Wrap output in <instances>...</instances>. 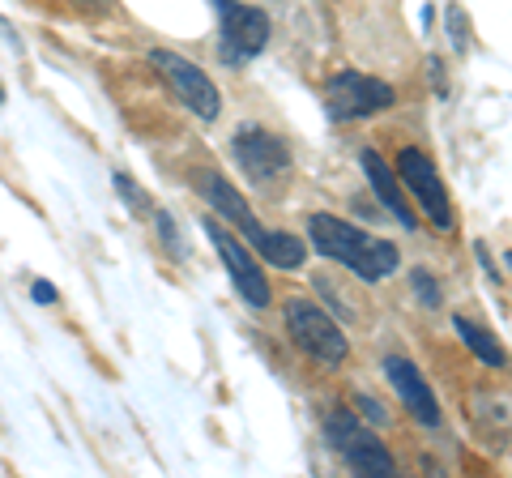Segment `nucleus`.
I'll return each mask as SVG.
<instances>
[{
	"label": "nucleus",
	"mask_w": 512,
	"mask_h": 478,
	"mask_svg": "<svg viewBox=\"0 0 512 478\" xmlns=\"http://www.w3.org/2000/svg\"><path fill=\"white\" fill-rule=\"evenodd\" d=\"M308 235H312V248L320 252V257L342 261L359 282H384L397 265H402L397 244L350 227V222L338 218V214H312L308 218Z\"/></svg>",
	"instance_id": "nucleus-1"
},
{
	"label": "nucleus",
	"mask_w": 512,
	"mask_h": 478,
	"mask_svg": "<svg viewBox=\"0 0 512 478\" xmlns=\"http://www.w3.org/2000/svg\"><path fill=\"white\" fill-rule=\"evenodd\" d=\"M320 103H325V116L329 120H367L376 111H389L397 103V90L389 82H380L372 73H333L325 90H320Z\"/></svg>",
	"instance_id": "nucleus-2"
},
{
	"label": "nucleus",
	"mask_w": 512,
	"mask_h": 478,
	"mask_svg": "<svg viewBox=\"0 0 512 478\" xmlns=\"http://www.w3.org/2000/svg\"><path fill=\"white\" fill-rule=\"evenodd\" d=\"M222 18V39H218V60L227 69H244L252 56L269 47V13L244 5V0H210Z\"/></svg>",
	"instance_id": "nucleus-3"
},
{
	"label": "nucleus",
	"mask_w": 512,
	"mask_h": 478,
	"mask_svg": "<svg viewBox=\"0 0 512 478\" xmlns=\"http://www.w3.org/2000/svg\"><path fill=\"white\" fill-rule=\"evenodd\" d=\"M325 440L329 449L338 453L355 474H372V478H393L397 461L384 449V440H376L367 427H359V419L350 410H333L325 419Z\"/></svg>",
	"instance_id": "nucleus-4"
},
{
	"label": "nucleus",
	"mask_w": 512,
	"mask_h": 478,
	"mask_svg": "<svg viewBox=\"0 0 512 478\" xmlns=\"http://www.w3.org/2000/svg\"><path fill=\"white\" fill-rule=\"evenodd\" d=\"M286 329H291L295 346L308 350V355L316 363H325V368H338V363H346V355H350L342 325L333 321L325 308H316L312 299H286Z\"/></svg>",
	"instance_id": "nucleus-5"
},
{
	"label": "nucleus",
	"mask_w": 512,
	"mask_h": 478,
	"mask_svg": "<svg viewBox=\"0 0 512 478\" xmlns=\"http://www.w3.org/2000/svg\"><path fill=\"white\" fill-rule=\"evenodd\" d=\"M231 154L252 184H278L291 175V150H286V141L278 133L261 129V124H244L231 137Z\"/></svg>",
	"instance_id": "nucleus-6"
},
{
	"label": "nucleus",
	"mask_w": 512,
	"mask_h": 478,
	"mask_svg": "<svg viewBox=\"0 0 512 478\" xmlns=\"http://www.w3.org/2000/svg\"><path fill=\"white\" fill-rule=\"evenodd\" d=\"M150 65L167 77L171 90L180 94V103L188 111H197L201 120H218L222 116V94H218V86L210 82V77H205L201 65H192V60H184L180 52H167V47H154Z\"/></svg>",
	"instance_id": "nucleus-7"
},
{
	"label": "nucleus",
	"mask_w": 512,
	"mask_h": 478,
	"mask_svg": "<svg viewBox=\"0 0 512 478\" xmlns=\"http://www.w3.org/2000/svg\"><path fill=\"white\" fill-rule=\"evenodd\" d=\"M205 235H210V244L218 248V257L222 265H227V274L235 282V291L239 299H244L248 308H269V299H274V291H269V278H265V269H256V261L248 257V248L239 244V239L222 227L218 218H205Z\"/></svg>",
	"instance_id": "nucleus-8"
},
{
	"label": "nucleus",
	"mask_w": 512,
	"mask_h": 478,
	"mask_svg": "<svg viewBox=\"0 0 512 478\" xmlns=\"http://www.w3.org/2000/svg\"><path fill=\"white\" fill-rule=\"evenodd\" d=\"M397 175H402V184L414 193V201L423 205V214L436 222L440 231L453 227V201H448V188L440 180L436 163L419 150V146H406L402 154H397Z\"/></svg>",
	"instance_id": "nucleus-9"
},
{
	"label": "nucleus",
	"mask_w": 512,
	"mask_h": 478,
	"mask_svg": "<svg viewBox=\"0 0 512 478\" xmlns=\"http://www.w3.org/2000/svg\"><path fill=\"white\" fill-rule=\"evenodd\" d=\"M384 380H389V385H393V393L402 397V406L414 414V419L427 423V427H440V406H436V393L427 389L423 372L414 368V363H410L406 355H389V359H384Z\"/></svg>",
	"instance_id": "nucleus-10"
},
{
	"label": "nucleus",
	"mask_w": 512,
	"mask_h": 478,
	"mask_svg": "<svg viewBox=\"0 0 512 478\" xmlns=\"http://www.w3.org/2000/svg\"><path fill=\"white\" fill-rule=\"evenodd\" d=\"M201 197L214 205V214H222V218L231 222V227L244 231V235H248V244H252L256 235H261V222L252 218L244 193H239V188H235L231 180H222L218 171H205V175H201Z\"/></svg>",
	"instance_id": "nucleus-11"
},
{
	"label": "nucleus",
	"mask_w": 512,
	"mask_h": 478,
	"mask_svg": "<svg viewBox=\"0 0 512 478\" xmlns=\"http://www.w3.org/2000/svg\"><path fill=\"white\" fill-rule=\"evenodd\" d=\"M359 163H363L367 180H372V188H376V197H380V205H384V210H389L397 222H402L406 231H419V218H414V210L406 205L402 184L393 180V167L384 163V158H380L376 150H363V154H359Z\"/></svg>",
	"instance_id": "nucleus-12"
},
{
	"label": "nucleus",
	"mask_w": 512,
	"mask_h": 478,
	"mask_svg": "<svg viewBox=\"0 0 512 478\" xmlns=\"http://www.w3.org/2000/svg\"><path fill=\"white\" fill-rule=\"evenodd\" d=\"M252 248L261 252L274 269H286V274H295V269L308 265V244H303L299 235H291V231H265L261 227V235L252 239Z\"/></svg>",
	"instance_id": "nucleus-13"
},
{
	"label": "nucleus",
	"mask_w": 512,
	"mask_h": 478,
	"mask_svg": "<svg viewBox=\"0 0 512 478\" xmlns=\"http://www.w3.org/2000/svg\"><path fill=\"white\" fill-rule=\"evenodd\" d=\"M453 329H457V338H461V342H466V346L474 350V355H478V359H483V363H487V368H504V363H508V355H504V346H500V342H495V338H491V333H487L483 325H474V321H466V316H453Z\"/></svg>",
	"instance_id": "nucleus-14"
},
{
	"label": "nucleus",
	"mask_w": 512,
	"mask_h": 478,
	"mask_svg": "<svg viewBox=\"0 0 512 478\" xmlns=\"http://www.w3.org/2000/svg\"><path fill=\"white\" fill-rule=\"evenodd\" d=\"M111 184H116L120 201H124L133 214H141V218H150V214H154V201H150V193H146V188H141V184H137L128 171H116V175H111Z\"/></svg>",
	"instance_id": "nucleus-15"
},
{
	"label": "nucleus",
	"mask_w": 512,
	"mask_h": 478,
	"mask_svg": "<svg viewBox=\"0 0 512 478\" xmlns=\"http://www.w3.org/2000/svg\"><path fill=\"white\" fill-rule=\"evenodd\" d=\"M154 235H158V244H163L175 261H188V248H184V239H180V227H175V218L171 210H154Z\"/></svg>",
	"instance_id": "nucleus-16"
},
{
	"label": "nucleus",
	"mask_w": 512,
	"mask_h": 478,
	"mask_svg": "<svg viewBox=\"0 0 512 478\" xmlns=\"http://www.w3.org/2000/svg\"><path fill=\"white\" fill-rule=\"evenodd\" d=\"M410 286H414V295L423 299V308H440L444 304V295H440V282L427 274V269H410Z\"/></svg>",
	"instance_id": "nucleus-17"
},
{
	"label": "nucleus",
	"mask_w": 512,
	"mask_h": 478,
	"mask_svg": "<svg viewBox=\"0 0 512 478\" xmlns=\"http://www.w3.org/2000/svg\"><path fill=\"white\" fill-rule=\"evenodd\" d=\"M444 22H448V43H453V52H470V30H466V13L457 5L444 9Z\"/></svg>",
	"instance_id": "nucleus-18"
},
{
	"label": "nucleus",
	"mask_w": 512,
	"mask_h": 478,
	"mask_svg": "<svg viewBox=\"0 0 512 478\" xmlns=\"http://www.w3.org/2000/svg\"><path fill=\"white\" fill-rule=\"evenodd\" d=\"M30 299H35V304H39V308H52V304H56V299H60V291H56V286H52V282H43V278H35V282H30Z\"/></svg>",
	"instance_id": "nucleus-19"
},
{
	"label": "nucleus",
	"mask_w": 512,
	"mask_h": 478,
	"mask_svg": "<svg viewBox=\"0 0 512 478\" xmlns=\"http://www.w3.org/2000/svg\"><path fill=\"white\" fill-rule=\"evenodd\" d=\"M355 406H359V410H363V414H367V419H372L376 427H384V423H389V410H384V406L376 402V397H367V393H363Z\"/></svg>",
	"instance_id": "nucleus-20"
},
{
	"label": "nucleus",
	"mask_w": 512,
	"mask_h": 478,
	"mask_svg": "<svg viewBox=\"0 0 512 478\" xmlns=\"http://www.w3.org/2000/svg\"><path fill=\"white\" fill-rule=\"evenodd\" d=\"M73 5L82 13H90V18H103V13L116 9V0H73Z\"/></svg>",
	"instance_id": "nucleus-21"
},
{
	"label": "nucleus",
	"mask_w": 512,
	"mask_h": 478,
	"mask_svg": "<svg viewBox=\"0 0 512 478\" xmlns=\"http://www.w3.org/2000/svg\"><path fill=\"white\" fill-rule=\"evenodd\" d=\"M474 252H478V261H483V269H487V278H491V282H504V278H500V269H495V261H491V252H487V244H474Z\"/></svg>",
	"instance_id": "nucleus-22"
},
{
	"label": "nucleus",
	"mask_w": 512,
	"mask_h": 478,
	"mask_svg": "<svg viewBox=\"0 0 512 478\" xmlns=\"http://www.w3.org/2000/svg\"><path fill=\"white\" fill-rule=\"evenodd\" d=\"M427 65H431V77H436V94H440V99H444V94H448V82H444V65H440V60H436V56H431V60H427Z\"/></svg>",
	"instance_id": "nucleus-23"
},
{
	"label": "nucleus",
	"mask_w": 512,
	"mask_h": 478,
	"mask_svg": "<svg viewBox=\"0 0 512 478\" xmlns=\"http://www.w3.org/2000/svg\"><path fill=\"white\" fill-rule=\"evenodd\" d=\"M0 103H5V82H0Z\"/></svg>",
	"instance_id": "nucleus-24"
}]
</instances>
